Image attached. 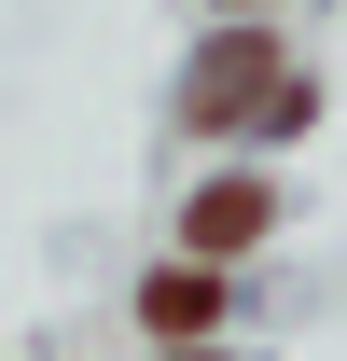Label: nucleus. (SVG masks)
<instances>
[{
    "instance_id": "1",
    "label": "nucleus",
    "mask_w": 347,
    "mask_h": 361,
    "mask_svg": "<svg viewBox=\"0 0 347 361\" xmlns=\"http://www.w3.org/2000/svg\"><path fill=\"white\" fill-rule=\"evenodd\" d=\"M139 306H153V334H181V348H195V334L222 319V278H209V264H167L153 292H139Z\"/></svg>"
},
{
    "instance_id": "2",
    "label": "nucleus",
    "mask_w": 347,
    "mask_h": 361,
    "mask_svg": "<svg viewBox=\"0 0 347 361\" xmlns=\"http://www.w3.org/2000/svg\"><path fill=\"white\" fill-rule=\"evenodd\" d=\"M250 236H264V195H250V180H222L209 209H195V250H250Z\"/></svg>"
},
{
    "instance_id": "4",
    "label": "nucleus",
    "mask_w": 347,
    "mask_h": 361,
    "mask_svg": "<svg viewBox=\"0 0 347 361\" xmlns=\"http://www.w3.org/2000/svg\"><path fill=\"white\" fill-rule=\"evenodd\" d=\"M181 361H195V348H181Z\"/></svg>"
},
{
    "instance_id": "3",
    "label": "nucleus",
    "mask_w": 347,
    "mask_h": 361,
    "mask_svg": "<svg viewBox=\"0 0 347 361\" xmlns=\"http://www.w3.org/2000/svg\"><path fill=\"white\" fill-rule=\"evenodd\" d=\"M264 70H278L264 42H222L209 56V111H264Z\"/></svg>"
}]
</instances>
